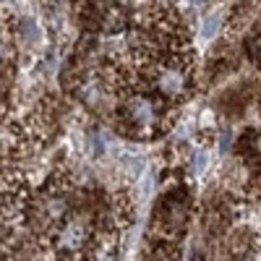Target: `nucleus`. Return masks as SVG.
Returning a JSON list of instances; mask_svg holds the SVG:
<instances>
[{
  "label": "nucleus",
  "instance_id": "4",
  "mask_svg": "<svg viewBox=\"0 0 261 261\" xmlns=\"http://www.w3.org/2000/svg\"><path fill=\"white\" fill-rule=\"evenodd\" d=\"M157 225L162 227V238H175L183 227H186V206L178 199H167L160 206V217H157Z\"/></svg>",
  "mask_w": 261,
  "mask_h": 261
},
{
  "label": "nucleus",
  "instance_id": "5",
  "mask_svg": "<svg viewBox=\"0 0 261 261\" xmlns=\"http://www.w3.org/2000/svg\"><path fill=\"white\" fill-rule=\"evenodd\" d=\"M16 125L0 113V157L3 154H11V151L16 149Z\"/></svg>",
  "mask_w": 261,
  "mask_h": 261
},
{
  "label": "nucleus",
  "instance_id": "6",
  "mask_svg": "<svg viewBox=\"0 0 261 261\" xmlns=\"http://www.w3.org/2000/svg\"><path fill=\"white\" fill-rule=\"evenodd\" d=\"M220 21H222V16H220V13L209 16V18L204 21V37H214V34H217V29H220Z\"/></svg>",
  "mask_w": 261,
  "mask_h": 261
},
{
  "label": "nucleus",
  "instance_id": "7",
  "mask_svg": "<svg viewBox=\"0 0 261 261\" xmlns=\"http://www.w3.org/2000/svg\"><path fill=\"white\" fill-rule=\"evenodd\" d=\"M248 55H251V60H253L256 65H261V34L248 42Z\"/></svg>",
  "mask_w": 261,
  "mask_h": 261
},
{
  "label": "nucleus",
  "instance_id": "2",
  "mask_svg": "<svg viewBox=\"0 0 261 261\" xmlns=\"http://www.w3.org/2000/svg\"><path fill=\"white\" fill-rule=\"evenodd\" d=\"M123 120L125 125L134 130V134L139 136H149L151 130H157L160 128V105L146 97V94H134V97H128L125 105H123Z\"/></svg>",
  "mask_w": 261,
  "mask_h": 261
},
{
  "label": "nucleus",
  "instance_id": "1",
  "mask_svg": "<svg viewBox=\"0 0 261 261\" xmlns=\"http://www.w3.org/2000/svg\"><path fill=\"white\" fill-rule=\"evenodd\" d=\"M24 201H27L24 178L11 172V170L0 172V238H3V232L13 230L21 222ZM0 253H3V248H0Z\"/></svg>",
  "mask_w": 261,
  "mask_h": 261
},
{
  "label": "nucleus",
  "instance_id": "8",
  "mask_svg": "<svg viewBox=\"0 0 261 261\" xmlns=\"http://www.w3.org/2000/svg\"><path fill=\"white\" fill-rule=\"evenodd\" d=\"M3 58H6V42L0 39V60H3Z\"/></svg>",
  "mask_w": 261,
  "mask_h": 261
},
{
  "label": "nucleus",
  "instance_id": "3",
  "mask_svg": "<svg viewBox=\"0 0 261 261\" xmlns=\"http://www.w3.org/2000/svg\"><path fill=\"white\" fill-rule=\"evenodd\" d=\"M154 86L162 97H170V99H178L186 94V86H188V68L183 65L180 58H172L167 60L165 65L157 68V76H154Z\"/></svg>",
  "mask_w": 261,
  "mask_h": 261
}]
</instances>
